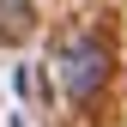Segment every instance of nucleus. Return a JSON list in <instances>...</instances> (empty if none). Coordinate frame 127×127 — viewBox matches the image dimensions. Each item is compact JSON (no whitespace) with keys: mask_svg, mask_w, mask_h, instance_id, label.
Segmentation results:
<instances>
[{"mask_svg":"<svg viewBox=\"0 0 127 127\" xmlns=\"http://www.w3.org/2000/svg\"><path fill=\"white\" fill-rule=\"evenodd\" d=\"M36 30V0H0V42H24Z\"/></svg>","mask_w":127,"mask_h":127,"instance_id":"nucleus-2","label":"nucleus"},{"mask_svg":"<svg viewBox=\"0 0 127 127\" xmlns=\"http://www.w3.org/2000/svg\"><path fill=\"white\" fill-rule=\"evenodd\" d=\"M49 67H55V85H61V97H67V103H97L103 85H109V73H115V55H109L103 36L79 30V36H67V42L55 49Z\"/></svg>","mask_w":127,"mask_h":127,"instance_id":"nucleus-1","label":"nucleus"}]
</instances>
